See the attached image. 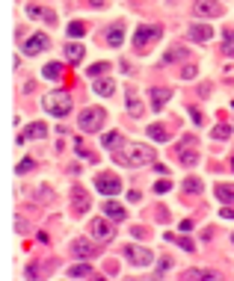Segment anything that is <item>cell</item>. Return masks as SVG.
<instances>
[{
    "mask_svg": "<svg viewBox=\"0 0 234 281\" xmlns=\"http://www.w3.org/2000/svg\"><path fill=\"white\" fill-rule=\"evenodd\" d=\"M113 154V160L122 163V166H145V163H154V148H148V145H140V142H122Z\"/></svg>",
    "mask_w": 234,
    "mask_h": 281,
    "instance_id": "obj_1",
    "label": "cell"
},
{
    "mask_svg": "<svg viewBox=\"0 0 234 281\" xmlns=\"http://www.w3.org/2000/svg\"><path fill=\"white\" fill-rule=\"evenodd\" d=\"M42 107H45V113L63 119V116H69L71 113V95L69 92H50V95L42 98Z\"/></svg>",
    "mask_w": 234,
    "mask_h": 281,
    "instance_id": "obj_2",
    "label": "cell"
},
{
    "mask_svg": "<svg viewBox=\"0 0 234 281\" xmlns=\"http://www.w3.org/2000/svg\"><path fill=\"white\" fill-rule=\"evenodd\" d=\"M160 36H163V27H154V24L137 27V33H134V50L145 53V50H148V44H154Z\"/></svg>",
    "mask_w": 234,
    "mask_h": 281,
    "instance_id": "obj_3",
    "label": "cell"
},
{
    "mask_svg": "<svg viewBox=\"0 0 234 281\" xmlns=\"http://www.w3.org/2000/svg\"><path fill=\"white\" fill-rule=\"evenodd\" d=\"M104 119H107V113L101 107H89L80 113V130L83 133H98V130L104 128Z\"/></svg>",
    "mask_w": 234,
    "mask_h": 281,
    "instance_id": "obj_4",
    "label": "cell"
},
{
    "mask_svg": "<svg viewBox=\"0 0 234 281\" xmlns=\"http://www.w3.org/2000/svg\"><path fill=\"white\" fill-rule=\"evenodd\" d=\"M95 190L104 195H116V193H122V181L113 172H101V175H95Z\"/></svg>",
    "mask_w": 234,
    "mask_h": 281,
    "instance_id": "obj_5",
    "label": "cell"
},
{
    "mask_svg": "<svg viewBox=\"0 0 234 281\" xmlns=\"http://www.w3.org/2000/svg\"><path fill=\"white\" fill-rule=\"evenodd\" d=\"M125 258L131 260L134 266H148V263H154V255H151L145 246H128V249H125Z\"/></svg>",
    "mask_w": 234,
    "mask_h": 281,
    "instance_id": "obj_6",
    "label": "cell"
},
{
    "mask_svg": "<svg viewBox=\"0 0 234 281\" xmlns=\"http://www.w3.org/2000/svg\"><path fill=\"white\" fill-rule=\"evenodd\" d=\"M187 39L190 42H199V44L211 42L213 39V27H208V24H193V27L187 30Z\"/></svg>",
    "mask_w": 234,
    "mask_h": 281,
    "instance_id": "obj_7",
    "label": "cell"
},
{
    "mask_svg": "<svg viewBox=\"0 0 234 281\" xmlns=\"http://www.w3.org/2000/svg\"><path fill=\"white\" fill-rule=\"evenodd\" d=\"M45 136H47V128L45 125H39V122H33V125H27V128L18 133V145L30 142V139H45Z\"/></svg>",
    "mask_w": 234,
    "mask_h": 281,
    "instance_id": "obj_8",
    "label": "cell"
},
{
    "mask_svg": "<svg viewBox=\"0 0 234 281\" xmlns=\"http://www.w3.org/2000/svg\"><path fill=\"white\" fill-rule=\"evenodd\" d=\"M47 44H50V39H47V36H42V33H36V36H30V39L24 42V53L36 57V53H42V50H47Z\"/></svg>",
    "mask_w": 234,
    "mask_h": 281,
    "instance_id": "obj_9",
    "label": "cell"
},
{
    "mask_svg": "<svg viewBox=\"0 0 234 281\" xmlns=\"http://www.w3.org/2000/svg\"><path fill=\"white\" fill-rule=\"evenodd\" d=\"M113 222V219H110ZM107 219H92L89 222V231H92V237H98V240H110L113 237V225H110Z\"/></svg>",
    "mask_w": 234,
    "mask_h": 281,
    "instance_id": "obj_10",
    "label": "cell"
},
{
    "mask_svg": "<svg viewBox=\"0 0 234 281\" xmlns=\"http://www.w3.org/2000/svg\"><path fill=\"white\" fill-rule=\"evenodd\" d=\"M193 9H196L199 15H208V18H219V15H222V6H216L213 0H196Z\"/></svg>",
    "mask_w": 234,
    "mask_h": 281,
    "instance_id": "obj_11",
    "label": "cell"
},
{
    "mask_svg": "<svg viewBox=\"0 0 234 281\" xmlns=\"http://www.w3.org/2000/svg\"><path fill=\"white\" fill-rule=\"evenodd\" d=\"M71 252H74L77 258H95V255H98V246L86 243V240H74V243H71Z\"/></svg>",
    "mask_w": 234,
    "mask_h": 281,
    "instance_id": "obj_12",
    "label": "cell"
},
{
    "mask_svg": "<svg viewBox=\"0 0 234 281\" xmlns=\"http://www.w3.org/2000/svg\"><path fill=\"white\" fill-rule=\"evenodd\" d=\"M71 201H74V213H86V210H89V195H86V190L74 187V190H71Z\"/></svg>",
    "mask_w": 234,
    "mask_h": 281,
    "instance_id": "obj_13",
    "label": "cell"
},
{
    "mask_svg": "<svg viewBox=\"0 0 234 281\" xmlns=\"http://www.w3.org/2000/svg\"><path fill=\"white\" fill-rule=\"evenodd\" d=\"M104 216L113 219V222H122V219H125V207H122L119 201L110 198V201H104Z\"/></svg>",
    "mask_w": 234,
    "mask_h": 281,
    "instance_id": "obj_14",
    "label": "cell"
},
{
    "mask_svg": "<svg viewBox=\"0 0 234 281\" xmlns=\"http://www.w3.org/2000/svg\"><path fill=\"white\" fill-rule=\"evenodd\" d=\"M92 92L107 98V95H113V92H116V83H113V80H104V77H95V80H92Z\"/></svg>",
    "mask_w": 234,
    "mask_h": 281,
    "instance_id": "obj_15",
    "label": "cell"
},
{
    "mask_svg": "<svg viewBox=\"0 0 234 281\" xmlns=\"http://www.w3.org/2000/svg\"><path fill=\"white\" fill-rule=\"evenodd\" d=\"M27 15H30V18H42V21H47V24L56 21V15H53L50 9H42V6H36V3H30V6H27Z\"/></svg>",
    "mask_w": 234,
    "mask_h": 281,
    "instance_id": "obj_16",
    "label": "cell"
},
{
    "mask_svg": "<svg viewBox=\"0 0 234 281\" xmlns=\"http://www.w3.org/2000/svg\"><path fill=\"white\" fill-rule=\"evenodd\" d=\"M169 98H172V89H151V107L154 109H163Z\"/></svg>",
    "mask_w": 234,
    "mask_h": 281,
    "instance_id": "obj_17",
    "label": "cell"
},
{
    "mask_svg": "<svg viewBox=\"0 0 234 281\" xmlns=\"http://www.w3.org/2000/svg\"><path fill=\"white\" fill-rule=\"evenodd\" d=\"M66 60H69L71 65L80 63V60H83V44H77V42H69V44H66Z\"/></svg>",
    "mask_w": 234,
    "mask_h": 281,
    "instance_id": "obj_18",
    "label": "cell"
},
{
    "mask_svg": "<svg viewBox=\"0 0 234 281\" xmlns=\"http://www.w3.org/2000/svg\"><path fill=\"white\" fill-rule=\"evenodd\" d=\"M69 278H95V272L89 263H77V266L69 269Z\"/></svg>",
    "mask_w": 234,
    "mask_h": 281,
    "instance_id": "obj_19",
    "label": "cell"
},
{
    "mask_svg": "<svg viewBox=\"0 0 234 281\" xmlns=\"http://www.w3.org/2000/svg\"><path fill=\"white\" fill-rule=\"evenodd\" d=\"M122 142H125V136L116 133V130H113V133H104V148H107V151H116Z\"/></svg>",
    "mask_w": 234,
    "mask_h": 281,
    "instance_id": "obj_20",
    "label": "cell"
},
{
    "mask_svg": "<svg viewBox=\"0 0 234 281\" xmlns=\"http://www.w3.org/2000/svg\"><path fill=\"white\" fill-rule=\"evenodd\" d=\"M184 57H187L184 47H172V50H166V57L160 60V65H169V63H175V60H184Z\"/></svg>",
    "mask_w": 234,
    "mask_h": 281,
    "instance_id": "obj_21",
    "label": "cell"
},
{
    "mask_svg": "<svg viewBox=\"0 0 234 281\" xmlns=\"http://www.w3.org/2000/svg\"><path fill=\"white\" fill-rule=\"evenodd\" d=\"M107 42L113 44V47H119V44L125 42V30H122V27H113V30H107Z\"/></svg>",
    "mask_w": 234,
    "mask_h": 281,
    "instance_id": "obj_22",
    "label": "cell"
},
{
    "mask_svg": "<svg viewBox=\"0 0 234 281\" xmlns=\"http://www.w3.org/2000/svg\"><path fill=\"white\" fill-rule=\"evenodd\" d=\"M216 198H219V201H225V204H228V201H234V187H228V184H219V187H216Z\"/></svg>",
    "mask_w": 234,
    "mask_h": 281,
    "instance_id": "obj_23",
    "label": "cell"
},
{
    "mask_svg": "<svg viewBox=\"0 0 234 281\" xmlns=\"http://www.w3.org/2000/svg\"><path fill=\"white\" fill-rule=\"evenodd\" d=\"M42 74H45L47 80H60V77H63V65L50 63V65H45V71H42Z\"/></svg>",
    "mask_w": 234,
    "mask_h": 281,
    "instance_id": "obj_24",
    "label": "cell"
},
{
    "mask_svg": "<svg viewBox=\"0 0 234 281\" xmlns=\"http://www.w3.org/2000/svg\"><path fill=\"white\" fill-rule=\"evenodd\" d=\"M184 278H216V272H211V269H187Z\"/></svg>",
    "mask_w": 234,
    "mask_h": 281,
    "instance_id": "obj_25",
    "label": "cell"
},
{
    "mask_svg": "<svg viewBox=\"0 0 234 281\" xmlns=\"http://www.w3.org/2000/svg\"><path fill=\"white\" fill-rule=\"evenodd\" d=\"M163 240H169V243H178V246H181L184 252H193V249H196V246H193L190 240H184V237H175V234H163Z\"/></svg>",
    "mask_w": 234,
    "mask_h": 281,
    "instance_id": "obj_26",
    "label": "cell"
},
{
    "mask_svg": "<svg viewBox=\"0 0 234 281\" xmlns=\"http://www.w3.org/2000/svg\"><path fill=\"white\" fill-rule=\"evenodd\" d=\"M211 136L213 139H228V136H231V125H216V128L211 130Z\"/></svg>",
    "mask_w": 234,
    "mask_h": 281,
    "instance_id": "obj_27",
    "label": "cell"
},
{
    "mask_svg": "<svg viewBox=\"0 0 234 281\" xmlns=\"http://www.w3.org/2000/svg\"><path fill=\"white\" fill-rule=\"evenodd\" d=\"M148 136H151L154 142H166V139H169V133H166L163 128H157V125H151V128H148Z\"/></svg>",
    "mask_w": 234,
    "mask_h": 281,
    "instance_id": "obj_28",
    "label": "cell"
},
{
    "mask_svg": "<svg viewBox=\"0 0 234 281\" xmlns=\"http://www.w3.org/2000/svg\"><path fill=\"white\" fill-rule=\"evenodd\" d=\"M178 157H181V163H184V166H196V163H199V154H196V151H184V148H181Z\"/></svg>",
    "mask_w": 234,
    "mask_h": 281,
    "instance_id": "obj_29",
    "label": "cell"
},
{
    "mask_svg": "<svg viewBox=\"0 0 234 281\" xmlns=\"http://www.w3.org/2000/svg\"><path fill=\"white\" fill-rule=\"evenodd\" d=\"M128 113H131V116H140V113H142V104L137 101V95H134V92L128 95Z\"/></svg>",
    "mask_w": 234,
    "mask_h": 281,
    "instance_id": "obj_30",
    "label": "cell"
},
{
    "mask_svg": "<svg viewBox=\"0 0 234 281\" xmlns=\"http://www.w3.org/2000/svg\"><path fill=\"white\" fill-rule=\"evenodd\" d=\"M83 33H86V24H83V21H71V24H69V36L80 39Z\"/></svg>",
    "mask_w": 234,
    "mask_h": 281,
    "instance_id": "obj_31",
    "label": "cell"
},
{
    "mask_svg": "<svg viewBox=\"0 0 234 281\" xmlns=\"http://www.w3.org/2000/svg\"><path fill=\"white\" fill-rule=\"evenodd\" d=\"M184 193H202V181L199 178H187L184 181Z\"/></svg>",
    "mask_w": 234,
    "mask_h": 281,
    "instance_id": "obj_32",
    "label": "cell"
},
{
    "mask_svg": "<svg viewBox=\"0 0 234 281\" xmlns=\"http://www.w3.org/2000/svg\"><path fill=\"white\" fill-rule=\"evenodd\" d=\"M33 166H36V160H33V157H24L21 163H18V175H27V172H33Z\"/></svg>",
    "mask_w": 234,
    "mask_h": 281,
    "instance_id": "obj_33",
    "label": "cell"
},
{
    "mask_svg": "<svg viewBox=\"0 0 234 281\" xmlns=\"http://www.w3.org/2000/svg\"><path fill=\"white\" fill-rule=\"evenodd\" d=\"M107 68H110L107 63H95V65H89V71H86V74H92V77H98V74H101V71H107Z\"/></svg>",
    "mask_w": 234,
    "mask_h": 281,
    "instance_id": "obj_34",
    "label": "cell"
},
{
    "mask_svg": "<svg viewBox=\"0 0 234 281\" xmlns=\"http://www.w3.org/2000/svg\"><path fill=\"white\" fill-rule=\"evenodd\" d=\"M187 113H190V119H193L196 125H205V116H202V113H199L196 107H187Z\"/></svg>",
    "mask_w": 234,
    "mask_h": 281,
    "instance_id": "obj_35",
    "label": "cell"
},
{
    "mask_svg": "<svg viewBox=\"0 0 234 281\" xmlns=\"http://www.w3.org/2000/svg\"><path fill=\"white\" fill-rule=\"evenodd\" d=\"M169 187H172V184H169V178H163V181H157V184H154V193H157V195L169 193Z\"/></svg>",
    "mask_w": 234,
    "mask_h": 281,
    "instance_id": "obj_36",
    "label": "cell"
},
{
    "mask_svg": "<svg viewBox=\"0 0 234 281\" xmlns=\"http://www.w3.org/2000/svg\"><path fill=\"white\" fill-rule=\"evenodd\" d=\"M222 53H225V57H234V39H225V44H222Z\"/></svg>",
    "mask_w": 234,
    "mask_h": 281,
    "instance_id": "obj_37",
    "label": "cell"
},
{
    "mask_svg": "<svg viewBox=\"0 0 234 281\" xmlns=\"http://www.w3.org/2000/svg\"><path fill=\"white\" fill-rule=\"evenodd\" d=\"M181 77H184V80H193V77H196V65H187V68L181 71Z\"/></svg>",
    "mask_w": 234,
    "mask_h": 281,
    "instance_id": "obj_38",
    "label": "cell"
},
{
    "mask_svg": "<svg viewBox=\"0 0 234 281\" xmlns=\"http://www.w3.org/2000/svg\"><path fill=\"white\" fill-rule=\"evenodd\" d=\"M140 198H142V195L137 193V190H134V193H128V201H134V204H140Z\"/></svg>",
    "mask_w": 234,
    "mask_h": 281,
    "instance_id": "obj_39",
    "label": "cell"
},
{
    "mask_svg": "<svg viewBox=\"0 0 234 281\" xmlns=\"http://www.w3.org/2000/svg\"><path fill=\"white\" fill-rule=\"evenodd\" d=\"M166 269H169V258H163V260H160V266H157V272H166Z\"/></svg>",
    "mask_w": 234,
    "mask_h": 281,
    "instance_id": "obj_40",
    "label": "cell"
},
{
    "mask_svg": "<svg viewBox=\"0 0 234 281\" xmlns=\"http://www.w3.org/2000/svg\"><path fill=\"white\" fill-rule=\"evenodd\" d=\"M231 169H234V157H231Z\"/></svg>",
    "mask_w": 234,
    "mask_h": 281,
    "instance_id": "obj_41",
    "label": "cell"
},
{
    "mask_svg": "<svg viewBox=\"0 0 234 281\" xmlns=\"http://www.w3.org/2000/svg\"><path fill=\"white\" fill-rule=\"evenodd\" d=\"M231 243H234V237H231Z\"/></svg>",
    "mask_w": 234,
    "mask_h": 281,
    "instance_id": "obj_42",
    "label": "cell"
}]
</instances>
